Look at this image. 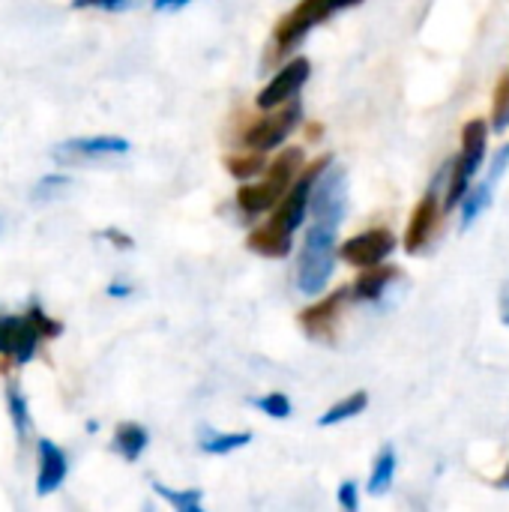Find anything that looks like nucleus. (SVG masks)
I'll return each mask as SVG.
<instances>
[{
  "label": "nucleus",
  "instance_id": "obj_1",
  "mask_svg": "<svg viewBox=\"0 0 509 512\" xmlns=\"http://www.w3.org/2000/svg\"><path fill=\"white\" fill-rule=\"evenodd\" d=\"M336 228H339V222L315 219L312 228L306 231V240H303V249H300V261H297V288L306 297L321 294L327 288L330 276H333V264L339 258Z\"/></svg>",
  "mask_w": 509,
  "mask_h": 512
},
{
  "label": "nucleus",
  "instance_id": "obj_2",
  "mask_svg": "<svg viewBox=\"0 0 509 512\" xmlns=\"http://www.w3.org/2000/svg\"><path fill=\"white\" fill-rule=\"evenodd\" d=\"M486 141H489V123L486 120H468L462 126V153L453 165V174H450V189H447V201H444V210H456L462 204V198L468 195V186H471V177L480 171L483 165V156H486Z\"/></svg>",
  "mask_w": 509,
  "mask_h": 512
},
{
  "label": "nucleus",
  "instance_id": "obj_3",
  "mask_svg": "<svg viewBox=\"0 0 509 512\" xmlns=\"http://www.w3.org/2000/svg\"><path fill=\"white\" fill-rule=\"evenodd\" d=\"M363 0H300L288 15L279 18L276 30H273V39H276V51L279 54H288L297 42H303V36L324 24L330 15H336L339 9H348V6H357Z\"/></svg>",
  "mask_w": 509,
  "mask_h": 512
},
{
  "label": "nucleus",
  "instance_id": "obj_4",
  "mask_svg": "<svg viewBox=\"0 0 509 512\" xmlns=\"http://www.w3.org/2000/svg\"><path fill=\"white\" fill-rule=\"evenodd\" d=\"M330 165H333V156H321V159H315L312 165H306V168L300 171V177L291 183V189L282 195V201L273 207L270 222L294 234V231L303 225V219H306V213H309V207H312V189H315V183L321 180V174H324Z\"/></svg>",
  "mask_w": 509,
  "mask_h": 512
},
{
  "label": "nucleus",
  "instance_id": "obj_5",
  "mask_svg": "<svg viewBox=\"0 0 509 512\" xmlns=\"http://www.w3.org/2000/svg\"><path fill=\"white\" fill-rule=\"evenodd\" d=\"M300 114H303V108H300L297 102H291V105L285 102V105L273 108L267 117L255 120V123L246 129L243 144H246L249 150H261V153L276 150V147L294 132V126L300 123Z\"/></svg>",
  "mask_w": 509,
  "mask_h": 512
},
{
  "label": "nucleus",
  "instance_id": "obj_6",
  "mask_svg": "<svg viewBox=\"0 0 509 512\" xmlns=\"http://www.w3.org/2000/svg\"><path fill=\"white\" fill-rule=\"evenodd\" d=\"M396 249V237L390 228H372V231H363L351 240H345L339 246V258L357 270H366V267H375L381 264L390 252Z\"/></svg>",
  "mask_w": 509,
  "mask_h": 512
},
{
  "label": "nucleus",
  "instance_id": "obj_7",
  "mask_svg": "<svg viewBox=\"0 0 509 512\" xmlns=\"http://www.w3.org/2000/svg\"><path fill=\"white\" fill-rule=\"evenodd\" d=\"M309 72H312V66H309V60H306V57H294V60H288V63L273 75V81H267V87L258 93L255 105H258V108H264V111H273V108H279V105L291 102V99L300 93V87L309 81Z\"/></svg>",
  "mask_w": 509,
  "mask_h": 512
},
{
  "label": "nucleus",
  "instance_id": "obj_8",
  "mask_svg": "<svg viewBox=\"0 0 509 512\" xmlns=\"http://www.w3.org/2000/svg\"><path fill=\"white\" fill-rule=\"evenodd\" d=\"M348 207V180L342 168H327L312 189V216L342 222Z\"/></svg>",
  "mask_w": 509,
  "mask_h": 512
},
{
  "label": "nucleus",
  "instance_id": "obj_9",
  "mask_svg": "<svg viewBox=\"0 0 509 512\" xmlns=\"http://www.w3.org/2000/svg\"><path fill=\"white\" fill-rule=\"evenodd\" d=\"M39 330L24 315H0V354L15 357V363H30L39 351Z\"/></svg>",
  "mask_w": 509,
  "mask_h": 512
},
{
  "label": "nucleus",
  "instance_id": "obj_10",
  "mask_svg": "<svg viewBox=\"0 0 509 512\" xmlns=\"http://www.w3.org/2000/svg\"><path fill=\"white\" fill-rule=\"evenodd\" d=\"M129 153V141L117 135H93V138H72L63 141L54 156L63 162H87V159H105V156H123Z\"/></svg>",
  "mask_w": 509,
  "mask_h": 512
},
{
  "label": "nucleus",
  "instance_id": "obj_11",
  "mask_svg": "<svg viewBox=\"0 0 509 512\" xmlns=\"http://www.w3.org/2000/svg\"><path fill=\"white\" fill-rule=\"evenodd\" d=\"M348 294H351V288H342V291H336V294H330V297L306 306L300 312V318H297L300 327H303V333L309 339H333V327L339 321V312H342V303H345Z\"/></svg>",
  "mask_w": 509,
  "mask_h": 512
},
{
  "label": "nucleus",
  "instance_id": "obj_12",
  "mask_svg": "<svg viewBox=\"0 0 509 512\" xmlns=\"http://www.w3.org/2000/svg\"><path fill=\"white\" fill-rule=\"evenodd\" d=\"M66 474H69V459H66V453H63L54 441L39 438V474H36V495H39V498H45V495H51L54 489H60V486H63V480H66Z\"/></svg>",
  "mask_w": 509,
  "mask_h": 512
},
{
  "label": "nucleus",
  "instance_id": "obj_13",
  "mask_svg": "<svg viewBox=\"0 0 509 512\" xmlns=\"http://www.w3.org/2000/svg\"><path fill=\"white\" fill-rule=\"evenodd\" d=\"M438 198L429 192L417 207H414V213H411V222H408V231H405V252L408 255H417L426 243H429V237L435 234V225H438Z\"/></svg>",
  "mask_w": 509,
  "mask_h": 512
},
{
  "label": "nucleus",
  "instance_id": "obj_14",
  "mask_svg": "<svg viewBox=\"0 0 509 512\" xmlns=\"http://www.w3.org/2000/svg\"><path fill=\"white\" fill-rule=\"evenodd\" d=\"M291 237H294L291 231H285V228L267 222V225L249 231L246 246H249L255 255H261V258H285V255H291V249H294V240H291Z\"/></svg>",
  "mask_w": 509,
  "mask_h": 512
},
{
  "label": "nucleus",
  "instance_id": "obj_15",
  "mask_svg": "<svg viewBox=\"0 0 509 512\" xmlns=\"http://www.w3.org/2000/svg\"><path fill=\"white\" fill-rule=\"evenodd\" d=\"M282 195H285V192H282L279 186H273L270 180H261V183H246V186H240L237 204H240L243 213L261 216V213L273 210V207L282 201Z\"/></svg>",
  "mask_w": 509,
  "mask_h": 512
},
{
  "label": "nucleus",
  "instance_id": "obj_16",
  "mask_svg": "<svg viewBox=\"0 0 509 512\" xmlns=\"http://www.w3.org/2000/svg\"><path fill=\"white\" fill-rule=\"evenodd\" d=\"M402 270L399 267H381V264H375V267H366L360 276H357V282L351 285V297L354 300H378L381 294H384V288L399 276Z\"/></svg>",
  "mask_w": 509,
  "mask_h": 512
},
{
  "label": "nucleus",
  "instance_id": "obj_17",
  "mask_svg": "<svg viewBox=\"0 0 509 512\" xmlns=\"http://www.w3.org/2000/svg\"><path fill=\"white\" fill-rule=\"evenodd\" d=\"M147 444H150V435H147V429L138 426V423H120L117 432H114V450H117L126 462H138L141 453L147 450Z\"/></svg>",
  "mask_w": 509,
  "mask_h": 512
},
{
  "label": "nucleus",
  "instance_id": "obj_18",
  "mask_svg": "<svg viewBox=\"0 0 509 512\" xmlns=\"http://www.w3.org/2000/svg\"><path fill=\"white\" fill-rule=\"evenodd\" d=\"M249 441H252V432H210V429H204L198 447L207 456H228V453L246 447Z\"/></svg>",
  "mask_w": 509,
  "mask_h": 512
},
{
  "label": "nucleus",
  "instance_id": "obj_19",
  "mask_svg": "<svg viewBox=\"0 0 509 512\" xmlns=\"http://www.w3.org/2000/svg\"><path fill=\"white\" fill-rule=\"evenodd\" d=\"M366 405H369V396H366L363 390H357V393L345 396L342 402H336V405L318 420V426H321V429H330V426H336V423L354 420V417H360V414L366 411Z\"/></svg>",
  "mask_w": 509,
  "mask_h": 512
},
{
  "label": "nucleus",
  "instance_id": "obj_20",
  "mask_svg": "<svg viewBox=\"0 0 509 512\" xmlns=\"http://www.w3.org/2000/svg\"><path fill=\"white\" fill-rule=\"evenodd\" d=\"M225 168L231 177L237 180H249V177H258L264 168H267V156L261 150H252V153H231L225 156Z\"/></svg>",
  "mask_w": 509,
  "mask_h": 512
},
{
  "label": "nucleus",
  "instance_id": "obj_21",
  "mask_svg": "<svg viewBox=\"0 0 509 512\" xmlns=\"http://www.w3.org/2000/svg\"><path fill=\"white\" fill-rule=\"evenodd\" d=\"M396 477V453L390 447H384L372 465V477H369V495H384L393 486Z\"/></svg>",
  "mask_w": 509,
  "mask_h": 512
},
{
  "label": "nucleus",
  "instance_id": "obj_22",
  "mask_svg": "<svg viewBox=\"0 0 509 512\" xmlns=\"http://www.w3.org/2000/svg\"><path fill=\"white\" fill-rule=\"evenodd\" d=\"M6 405H9V417H12L15 435L27 438V432H30V408H27V399H24V393H21V387L15 381L6 384Z\"/></svg>",
  "mask_w": 509,
  "mask_h": 512
},
{
  "label": "nucleus",
  "instance_id": "obj_23",
  "mask_svg": "<svg viewBox=\"0 0 509 512\" xmlns=\"http://www.w3.org/2000/svg\"><path fill=\"white\" fill-rule=\"evenodd\" d=\"M153 492L162 501H168L177 512H201V498H204L201 489H183V492H177V489H168L162 483H153Z\"/></svg>",
  "mask_w": 509,
  "mask_h": 512
},
{
  "label": "nucleus",
  "instance_id": "obj_24",
  "mask_svg": "<svg viewBox=\"0 0 509 512\" xmlns=\"http://www.w3.org/2000/svg\"><path fill=\"white\" fill-rule=\"evenodd\" d=\"M509 126V75H501L495 87V102H492V129L504 132Z\"/></svg>",
  "mask_w": 509,
  "mask_h": 512
},
{
  "label": "nucleus",
  "instance_id": "obj_25",
  "mask_svg": "<svg viewBox=\"0 0 509 512\" xmlns=\"http://www.w3.org/2000/svg\"><path fill=\"white\" fill-rule=\"evenodd\" d=\"M255 405H258L267 417H273V420H288V417H291V399H288L285 393H267V396L255 399Z\"/></svg>",
  "mask_w": 509,
  "mask_h": 512
},
{
  "label": "nucleus",
  "instance_id": "obj_26",
  "mask_svg": "<svg viewBox=\"0 0 509 512\" xmlns=\"http://www.w3.org/2000/svg\"><path fill=\"white\" fill-rule=\"evenodd\" d=\"M27 318L36 324V330H39V336H42V339H57V336L63 333V324H60V321H54V318H48L39 306H30Z\"/></svg>",
  "mask_w": 509,
  "mask_h": 512
},
{
  "label": "nucleus",
  "instance_id": "obj_27",
  "mask_svg": "<svg viewBox=\"0 0 509 512\" xmlns=\"http://www.w3.org/2000/svg\"><path fill=\"white\" fill-rule=\"evenodd\" d=\"M504 171H509V144L498 150V156L492 159L489 174H486V180H483V189H486L489 195H495V186H498V180L504 177Z\"/></svg>",
  "mask_w": 509,
  "mask_h": 512
},
{
  "label": "nucleus",
  "instance_id": "obj_28",
  "mask_svg": "<svg viewBox=\"0 0 509 512\" xmlns=\"http://www.w3.org/2000/svg\"><path fill=\"white\" fill-rule=\"evenodd\" d=\"M63 186H69V177H60V174H48V177H42L39 180V186L33 189V198H39V201H45V198H51L57 189H63Z\"/></svg>",
  "mask_w": 509,
  "mask_h": 512
},
{
  "label": "nucleus",
  "instance_id": "obj_29",
  "mask_svg": "<svg viewBox=\"0 0 509 512\" xmlns=\"http://www.w3.org/2000/svg\"><path fill=\"white\" fill-rule=\"evenodd\" d=\"M132 0H72V9H102V12H120Z\"/></svg>",
  "mask_w": 509,
  "mask_h": 512
},
{
  "label": "nucleus",
  "instance_id": "obj_30",
  "mask_svg": "<svg viewBox=\"0 0 509 512\" xmlns=\"http://www.w3.org/2000/svg\"><path fill=\"white\" fill-rule=\"evenodd\" d=\"M336 498H339V507H342V510L357 512V483H354V480H345V483L339 486Z\"/></svg>",
  "mask_w": 509,
  "mask_h": 512
},
{
  "label": "nucleus",
  "instance_id": "obj_31",
  "mask_svg": "<svg viewBox=\"0 0 509 512\" xmlns=\"http://www.w3.org/2000/svg\"><path fill=\"white\" fill-rule=\"evenodd\" d=\"M102 237H105V240H111V243H117L120 249H132V237H126V234H120V231H114V228L102 231Z\"/></svg>",
  "mask_w": 509,
  "mask_h": 512
},
{
  "label": "nucleus",
  "instance_id": "obj_32",
  "mask_svg": "<svg viewBox=\"0 0 509 512\" xmlns=\"http://www.w3.org/2000/svg\"><path fill=\"white\" fill-rule=\"evenodd\" d=\"M186 3H192V0H153V9H156V12H177V9H183Z\"/></svg>",
  "mask_w": 509,
  "mask_h": 512
},
{
  "label": "nucleus",
  "instance_id": "obj_33",
  "mask_svg": "<svg viewBox=\"0 0 509 512\" xmlns=\"http://www.w3.org/2000/svg\"><path fill=\"white\" fill-rule=\"evenodd\" d=\"M129 294H132L129 285H120V282H111L108 285V297H129Z\"/></svg>",
  "mask_w": 509,
  "mask_h": 512
},
{
  "label": "nucleus",
  "instance_id": "obj_34",
  "mask_svg": "<svg viewBox=\"0 0 509 512\" xmlns=\"http://www.w3.org/2000/svg\"><path fill=\"white\" fill-rule=\"evenodd\" d=\"M495 489H509V465H507V471H504V477H498V480H495Z\"/></svg>",
  "mask_w": 509,
  "mask_h": 512
},
{
  "label": "nucleus",
  "instance_id": "obj_35",
  "mask_svg": "<svg viewBox=\"0 0 509 512\" xmlns=\"http://www.w3.org/2000/svg\"><path fill=\"white\" fill-rule=\"evenodd\" d=\"M504 324H509V309H507V312H504Z\"/></svg>",
  "mask_w": 509,
  "mask_h": 512
}]
</instances>
